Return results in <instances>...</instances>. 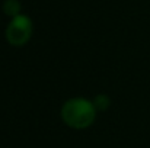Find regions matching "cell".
<instances>
[{
    "instance_id": "obj_1",
    "label": "cell",
    "mask_w": 150,
    "mask_h": 148,
    "mask_svg": "<svg viewBox=\"0 0 150 148\" xmlns=\"http://www.w3.org/2000/svg\"><path fill=\"white\" fill-rule=\"evenodd\" d=\"M61 118L67 126L74 129H85L93 123L96 118V107L93 102L88 99H69L61 107Z\"/></svg>"
},
{
    "instance_id": "obj_2",
    "label": "cell",
    "mask_w": 150,
    "mask_h": 148,
    "mask_svg": "<svg viewBox=\"0 0 150 148\" xmlns=\"http://www.w3.org/2000/svg\"><path fill=\"white\" fill-rule=\"evenodd\" d=\"M32 35V22L25 15H18L12 18L10 23L6 28V39L13 47L25 45Z\"/></svg>"
},
{
    "instance_id": "obj_3",
    "label": "cell",
    "mask_w": 150,
    "mask_h": 148,
    "mask_svg": "<svg viewBox=\"0 0 150 148\" xmlns=\"http://www.w3.org/2000/svg\"><path fill=\"white\" fill-rule=\"evenodd\" d=\"M3 12L10 16V18H15L21 13V3L18 0H6L3 3Z\"/></svg>"
},
{
    "instance_id": "obj_4",
    "label": "cell",
    "mask_w": 150,
    "mask_h": 148,
    "mask_svg": "<svg viewBox=\"0 0 150 148\" xmlns=\"http://www.w3.org/2000/svg\"><path fill=\"white\" fill-rule=\"evenodd\" d=\"M93 105L96 107V110H106L109 107V97L105 96V95H98L95 100H93Z\"/></svg>"
}]
</instances>
